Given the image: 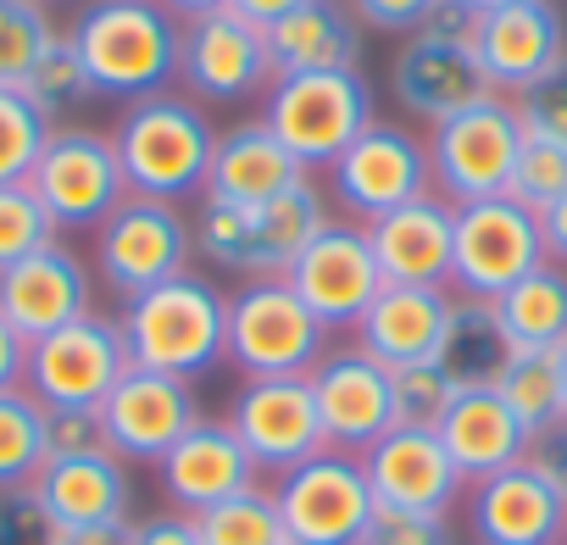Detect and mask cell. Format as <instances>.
<instances>
[{"mask_svg":"<svg viewBox=\"0 0 567 545\" xmlns=\"http://www.w3.org/2000/svg\"><path fill=\"white\" fill-rule=\"evenodd\" d=\"M195 528H200V545H284V517H278V501L272 490L250 484L206 512H195Z\"/></svg>","mask_w":567,"mask_h":545,"instance_id":"cell-35","label":"cell"},{"mask_svg":"<svg viewBox=\"0 0 567 545\" xmlns=\"http://www.w3.org/2000/svg\"><path fill=\"white\" fill-rule=\"evenodd\" d=\"M473 45L489 90L517 101L567 56V18L556 0H506V7L478 12Z\"/></svg>","mask_w":567,"mask_h":545,"instance_id":"cell-20","label":"cell"},{"mask_svg":"<svg viewBox=\"0 0 567 545\" xmlns=\"http://www.w3.org/2000/svg\"><path fill=\"white\" fill-rule=\"evenodd\" d=\"M45 440H51V456L106 451V434H101V412L95 407H45Z\"/></svg>","mask_w":567,"mask_h":545,"instance_id":"cell-44","label":"cell"},{"mask_svg":"<svg viewBox=\"0 0 567 545\" xmlns=\"http://www.w3.org/2000/svg\"><path fill=\"white\" fill-rule=\"evenodd\" d=\"M329 329L307 312L290 279H245L228 296V362L245 379L312 373Z\"/></svg>","mask_w":567,"mask_h":545,"instance_id":"cell-7","label":"cell"},{"mask_svg":"<svg viewBox=\"0 0 567 545\" xmlns=\"http://www.w3.org/2000/svg\"><path fill=\"white\" fill-rule=\"evenodd\" d=\"M272 79H278V73H272V56H267V29H256V23L239 18L234 7L184 23V40H178V84L189 90V101L234 106V101L267 95Z\"/></svg>","mask_w":567,"mask_h":545,"instance_id":"cell-15","label":"cell"},{"mask_svg":"<svg viewBox=\"0 0 567 545\" xmlns=\"http://www.w3.org/2000/svg\"><path fill=\"white\" fill-rule=\"evenodd\" d=\"M51 117L23 95V90H0V184H23L51 140Z\"/></svg>","mask_w":567,"mask_h":545,"instance_id":"cell-37","label":"cell"},{"mask_svg":"<svg viewBox=\"0 0 567 545\" xmlns=\"http://www.w3.org/2000/svg\"><path fill=\"white\" fill-rule=\"evenodd\" d=\"M228 7H234L239 18H250L256 29H272L278 18H290L296 7H307V0H228Z\"/></svg>","mask_w":567,"mask_h":545,"instance_id":"cell-51","label":"cell"},{"mask_svg":"<svg viewBox=\"0 0 567 545\" xmlns=\"http://www.w3.org/2000/svg\"><path fill=\"white\" fill-rule=\"evenodd\" d=\"M29 189L40 195V206L51 212L56 228H101L128 200L117 145L101 128H51V140L29 173Z\"/></svg>","mask_w":567,"mask_h":545,"instance_id":"cell-12","label":"cell"},{"mask_svg":"<svg viewBox=\"0 0 567 545\" xmlns=\"http://www.w3.org/2000/svg\"><path fill=\"white\" fill-rule=\"evenodd\" d=\"M506 195H512L517 206H528V212H545L556 195H567V151L550 145V140L523 134V151H517V162H512Z\"/></svg>","mask_w":567,"mask_h":545,"instance_id":"cell-40","label":"cell"},{"mask_svg":"<svg viewBox=\"0 0 567 545\" xmlns=\"http://www.w3.org/2000/svg\"><path fill=\"white\" fill-rule=\"evenodd\" d=\"M346 7L357 12V23L362 29H373V34H417L445 0H346Z\"/></svg>","mask_w":567,"mask_h":545,"instance_id":"cell-45","label":"cell"},{"mask_svg":"<svg viewBox=\"0 0 567 545\" xmlns=\"http://www.w3.org/2000/svg\"><path fill=\"white\" fill-rule=\"evenodd\" d=\"M307 167L278 145V134L250 117V123H234L217 134V151H212V173H206V189L200 200H228V206H250V200H267V195H284L290 184H301Z\"/></svg>","mask_w":567,"mask_h":545,"instance_id":"cell-29","label":"cell"},{"mask_svg":"<svg viewBox=\"0 0 567 545\" xmlns=\"http://www.w3.org/2000/svg\"><path fill=\"white\" fill-rule=\"evenodd\" d=\"M451 307H456L451 290L384 285L373 296V307L362 312V323H357V346L373 362H384L390 373L412 368V362H434V351L445 340V323H451Z\"/></svg>","mask_w":567,"mask_h":545,"instance_id":"cell-27","label":"cell"},{"mask_svg":"<svg viewBox=\"0 0 567 545\" xmlns=\"http://www.w3.org/2000/svg\"><path fill=\"white\" fill-rule=\"evenodd\" d=\"M62 228L51 223V212L40 206V195L23 184H0V272H7L12 261L34 256L40 245H51Z\"/></svg>","mask_w":567,"mask_h":545,"instance_id":"cell-39","label":"cell"},{"mask_svg":"<svg viewBox=\"0 0 567 545\" xmlns=\"http://www.w3.org/2000/svg\"><path fill=\"white\" fill-rule=\"evenodd\" d=\"M329 189H334V200H340L351 217L373 223V217H384V212H395V206H406V200H417V195L434 189L429 140H417V134L401 128V123L373 117V123L346 145V156L329 167Z\"/></svg>","mask_w":567,"mask_h":545,"instance_id":"cell-14","label":"cell"},{"mask_svg":"<svg viewBox=\"0 0 567 545\" xmlns=\"http://www.w3.org/2000/svg\"><path fill=\"white\" fill-rule=\"evenodd\" d=\"M95 412H101L106 451L123 456V462H151V467L206 418L195 384L156 373V368H128Z\"/></svg>","mask_w":567,"mask_h":545,"instance_id":"cell-17","label":"cell"},{"mask_svg":"<svg viewBox=\"0 0 567 545\" xmlns=\"http://www.w3.org/2000/svg\"><path fill=\"white\" fill-rule=\"evenodd\" d=\"M284 545H296V539H284Z\"/></svg>","mask_w":567,"mask_h":545,"instance_id":"cell-57","label":"cell"},{"mask_svg":"<svg viewBox=\"0 0 567 545\" xmlns=\"http://www.w3.org/2000/svg\"><path fill=\"white\" fill-rule=\"evenodd\" d=\"M373 84L362 79V68H340V73H284L267 84L261 95V123L278 134V145L290 151L307 173L312 167H334L346 156V145L373 123Z\"/></svg>","mask_w":567,"mask_h":545,"instance_id":"cell-5","label":"cell"},{"mask_svg":"<svg viewBox=\"0 0 567 545\" xmlns=\"http://www.w3.org/2000/svg\"><path fill=\"white\" fill-rule=\"evenodd\" d=\"M162 7L178 18V23H189V18H206V12H223L228 0H162Z\"/></svg>","mask_w":567,"mask_h":545,"instance_id":"cell-53","label":"cell"},{"mask_svg":"<svg viewBox=\"0 0 567 545\" xmlns=\"http://www.w3.org/2000/svg\"><path fill=\"white\" fill-rule=\"evenodd\" d=\"M539 239H545V261L567 267V195H556V200L539 212Z\"/></svg>","mask_w":567,"mask_h":545,"instance_id":"cell-50","label":"cell"},{"mask_svg":"<svg viewBox=\"0 0 567 545\" xmlns=\"http://www.w3.org/2000/svg\"><path fill=\"white\" fill-rule=\"evenodd\" d=\"M128 368L134 362L123 346V323L106 312H84L79 323L29 346L23 390L40 407H101Z\"/></svg>","mask_w":567,"mask_h":545,"instance_id":"cell-13","label":"cell"},{"mask_svg":"<svg viewBox=\"0 0 567 545\" xmlns=\"http://www.w3.org/2000/svg\"><path fill=\"white\" fill-rule=\"evenodd\" d=\"M495 395L506 401V412L523 423L528 440L550 434L567 418V390H561L556 351H512L506 368L495 373Z\"/></svg>","mask_w":567,"mask_h":545,"instance_id":"cell-33","label":"cell"},{"mask_svg":"<svg viewBox=\"0 0 567 545\" xmlns=\"http://www.w3.org/2000/svg\"><path fill=\"white\" fill-rule=\"evenodd\" d=\"M128 545H200V528H195V517H189V512L162 506V512H151V517L128 523Z\"/></svg>","mask_w":567,"mask_h":545,"instance_id":"cell-47","label":"cell"},{"mask_svg":"<svg viewBox=\"0 0 567 545\" xmlns=\"http://www.w3.org/2000/svg\"><path fill=\"white\" fill-rule=\"evenodd\" d=\"M495 329L512 351H561L567 340V267L545 261L528 279H517L506 296L489 301Z\"/></svg>","mask_w":567,"mask_h":545,"instance_id":"cell-31","label":"cell"},{"mask_svg":"<svg viewBox=\"0 0 567 545\" xmlns=\"http://www.w3.org/2000/svg\"><path fill=\"white\" fill-rule=\"evenodd\" d=\"M51 539H56V523L40 506L34 484L0 490V545H51Z\"/></svg>","mask_w":567,"mask_h":545,"instance_id":"cell-43","label":"cell"},{"mask_svg":"<svg viewBox=\"0 0 567 545\" xmlns=\"http://www.w3.org/2000/svg\"><path fill=\"white\" fill-rule=\"evenodd\" d=\"M290 290L307 301V312L323 329H357L362 312L373 307V296L384 290V272L373 256V239L362 223H323L312 234V245L290 261Z\"/></svg>","mask_w":567,"mask_h":545,"instance_id":"cell-16","label":"cell"},{"mask_svg":"<svg viewBox=\"0 0 567 545\" xmlns=\"http://www.w3.org/2000/svg\"><path fill=\"white\" fill-rule=\"evenodd\" d=\"M379 256L384 285H429L445 290L451 285V239H456V206L445 195H417L373 223H362Z\"/></svg>","mask_w":567,"mask_h":545,"instance_id":"cell-24","label":"cell"},{"mask_svg":"<svg viewBox=\"0 0 567 545\" xmlns=\"http://www.w3.org/2000/svg\"><path fill=\"white\" fill-rule=\"evenodd\" d=\"M95 95L140 101L178 79V40L184 23L162 0H90L68 29Z\"/></svg>","mask_w":567,"mask_h":545,"instance_id":"cell-1","label":"cell"},{"mask_svg":"<svg viewBox=\"0 0 567 545\" xmlns=\"http://www.w3.org/2000/svg\"><path fill=\"white\" fill-rule=\"evenodd\" d=\"M40 7H56V0H40Z\"/></svg>","mask_w":567,"mask_h":545,"instance_id":"cell-56","label":"cell"},{"mask_svg":"<svg viewBox=\"0 0 567 545\" xmlns=\"http://www.w3.org/2000/svg\"><path fill=\"white\" fill-rule=\"evenodd\" d=\"M506 357H512V346L501 340L489 301H462L456 296L451 323H445V340L434 351V368L456 390H478V384H495V373L506 368Z\"/></svg>","mask_w":567,"mask_h":545,"instance_id":"cell-32","label":"cell"},{"mask_svg":"<svg viewBox=\"0 0 567 545\" xmlns=\"http://www.w3.org/2000/svg\"><path fill=\"white\" fill-rule=\"evenodd\" d=\"M23 95H29L51 123H56L62 112H73V106H84V101L95 95V84H90V73H84V62H79V51H73V40H68V34H56V45L40 56V68L29 73Z\"/></svg>","mask_w":567,"mask_h":545,"instance_id":"cell-38","label":"cell"},{"mask_svg":"<svg viewBox=\"0 0 567 545\" xmlns=\"http://www.w3.org/2000/svg\"><path fill=\"white\" fill-rule=\"evenodd\" d=\"M189 256H195V223L173 200L128 195L95 228V272L117 301H134L189 272Z\"/></svg>","mask_w":567,"mask_h":545,"instance_id":"cell-8","label":"cell"},{"mask_svg":"<svg viewBox=\"0 0 567 545\" xmlns=\"http://www.w3.org/2000/svg\"><path fill=\"white\" fill-rule=\"evenodd\" d=\"M312 379V401H318V423L323 440L334 451L362 456L373 440H384L395 429V373L384 362H373L362 346L346 351H323Z\"/></svg>","mask_w":567,"mask_h":545,"instance_id":"cell-19","label":"cell"},{"mask_svg":"<svg viewBox=\"0 0 567 545\" xmlns=\"http://www.w3.org/2000/svg\"><path fill=\"white\" fill-rule=\"evenodd\" d=\"M357 545H456L445 517H412V512H379Z\"/></svg>","mask_w":567,"mask_h":545,"instance_id":"cell-46","label":"cell"},{"mask_svg":"<svg viewBox=\"0 0 567 545\" xmlns=\"http://www.w3.org/2000/svg\"><path fill=\"white\" fill-rule=\"evenodd\" d=\"M84 312H95V279H90L84 256L68 250L62 239L40 245L34 256H23L0 272V318L29 346L79 323Z\"/></svg>","mask_w":567,"mask_h":545,"instance_id":"cell-22","label":"cell"},{"mask_svg":"<svg viewBox=\"0 0 567 545\" xmlns=\"http://www.w3.org/2000/svg\"><path fill=\"white\" fill-rule=\"evenodd\" d=\"M156 479H162L167 506H178V512L195 517V512H206V506H217V501L250 490V484H256V462H250V451L239 445V434H234L228 418H200V423L156 462Z\"/></svg>","mask_w":567,"mask_h":545,"instance_id":"cell-25","label":"cell"},{"mask_svg":"<svg viewBox=\"0 0 567 545\" xmlns=\"http://www.w3.org/2000/svg\"><path fill=\"white\" fill-rule=\"evenodd\" d=\"M462 390L434 368V362H412V368H395V423H412V429H434L445 418V407L456 401Z\"/></svg>","mask_w":567,"mask_h":545,"instance_id":"cell-41","label":"cell"},{"mask_svg":"<svg viewBox=\"0 0 567 545\" xmlns=\"http://www.w3.org/2000/svg\"><path fill=\"white\" fill-rule=\"evenodd\" d=\"M528 456H534V462H539V467L550 473V484H556V490L567 495V418H561V423H556L550 434H539V440L528 445Z\"/></svg>","mask_w":567,"mask_h":545,"instance_id":"cell-48","label":"cell"},{"mask_svg":"<svg viewBox=\"0 0 567 545\" xmlns=\"http://www.w3.org/2000/svg\"><path fill=\"white\" fill-rule=\"evenodd\" d=\"M56 34L62 29L51 23V7H40V0H0V90H23L40 56L56 45Z\"/></svg>","mask_w":567,"mask_h":545,"instance_id":"cell-36","label":"cell"},{"mask_svg":"<svg viewBox=\"0 0 567 545\" xmlns=\"http://www.w3.org/2000/svg\"><path fill=\"white\" fill-rule=\"evenodd\" d=\"M517 117H523V134L534 140H550L567 151V56L534 84L517 95Z\"/></svg>","mask_w":567,"mask_h":545,"instance_id":"cell-42","label":"cell"},{"mask_svg":"<svg viewBox=\"0 0 567 545\" xmlns=\"http://www.w3.org/2000/svg\"><path fill=\"white\" fill-rule=\"evenodd\" d=\"M556 368H561V390H567V340H561V351H556Z\"/></svg>","mask_w":567,"mask_h":545,"instance_id":"cell-55","label":"cell"},{"mask_svg":"<svg viewBox=\"0 0 567 545\" xmlns=\"http://www.w3.org/2000/svg\"><path fill=\"white\" fill-rule=\"evenodd\" d=\"M456 7H467V12H489V7H506V0H456Z\"/></svg>","mask_w":567,"mask_h":545,"instance_id":"cell-54","label":"cell"},{"mask_svg":"<svg viewBox=\"0 0 567 545\" xmlns=\"http://www.w3.org/2000/svg\"><path fill=\"white\" fill-rule=\"evenodd\" d=\"M362 473L373 484L379 512H412V517H445L467 484L440 434L412 423H395L384 440H373L362 451Z\"/></svg>","mask_w":567,"mask_h":545,"instance_id":"cell-21","label":"cell"},{"mask_svg":"<svg viewBox=\"0 0 567 545\" xmlns=\"http://www.w3.org/2000/svg\"><path fill=\"white\" fill-rule=\"evenodd\" d=\"M51 462V440H45V407L18 384L0 390V490L34 484V473Z\"/></svg>","mask_w":567,"mask_h":545,"instance_id":"cell-34","label":"cell"},{"mask_svg":"<svg viewBox=\"0 0 567 545\" xmlns=\"http://www.w3.org/2000/svg\"><path fill=\"white\" fill-rule=\"evenodd\" d=\"M434 434H440V445L451 451V462H456V473H462L467 484H478V479H489V473L523 462L528 445H534V440L523 434V423L506 412V401L495 395V384L462 390V395L445 407V418L434 423Z\"/></svg>","mask_w":567,"mask_h":545,"instance_id":"cell-28","label":"cell"},{"mask_svg":"<svg viewBox=\"0 0 567 545\" xmlns=\"http://www.w3.org/2000/svg\"><path fill=\"white\" fill-rule=\"evenodd\" d=\"M117 323L134 368H156L195 384L228 357V296L200 272H178V279L123 301Z\"/></svg>","mask_w":567,"mask_h":545,"instance_id":"cell-3","label":"cell"},{"mask_svg":"<svg viewBox=\"0 0 567 545\" xmlns=\"http://www.w3.org/2000/svg\"><path fill=\"white\" fill-rule=\"evenodd\" d=\"M128 195H151V200H189L206 189L212 173V151H217V128L200 112V101L156 90L123 106L117 128H112Z\"/></svg>","mask_w":567,"mask_h":545,"instance_id":"cell-2","label":"cell"},{"mask_svg":"<svg viewBox=\"0 0 567 545\" xmlns=\"http://www.w3.org/2000/svg\"><path fill=\"white\" fill-rule=\"evenodd\" d=\"M228 423H234L239 445L250 451L256 473L261 467L267 473H290L296 462L329 451L307 373H290V379H245V390L228 407Z\"/></svg>","mask_w":567,"mask_h":545,"instance_id":"cell-18","label":"cell"},{"mask_svg":"<svg viewBox=\"0 0 567 545\" xmlns=\"http://www.w3.org/2000/svg\"><path fill=\"white\" fill-rule=\"evenodd\" d=\"M51 545H128V523H106V528H56Z\"/></svg>","mask_w":567,"mask_h":545,"instance_id":"cell-52","label":"cell"},{"mask_svg":"<svg viewBox=\"0 0 567 545\" xmlns=\"http://www.w3.org/2000/svg\"><path fill=\"white\" fill-rule=\"evenodd\" d=\"M467 523H473L478 545H561L567 539V495L550 484V473L534 456H523L473 484Z\"/></svg>","mask_w":567,"mask_h":545,"instance_id":"cell-23","label":"cell"},{"mask_svg":"<svg viewBox=\"0 0 567 545\" xmlns=\"http://www.w3.org/2000/svg\"><path fill=\"white\" fill-rule=\"evenodd\" d=\"M329 223V200L312 178L290 184L284 195L228 206V200H200L195 217V250L212 267L245 272V279H284L290 261L312 245V234Z\"/></svg>","mask_w":567,"mask_h":545,"instance_id":"cell-4","label":"cell"},{"mask_svg":"<svg viewBox=\"0 0 567 545\" xmlns=\"http://www.w3.org/2000/svg\"><path fill=\"white\" fill-rule=\"evenodd\" d=\"M545 267L539 212L517 206L512 195H489L473 206H456V239H451V290L462 301H495L517 279Z\"/></svg>","mask_w":567,"mask_h":545,"instance_id":"cell-10","label":"cell"},{"mask_svg":"<svg viewBox=\"0 0 567 545\" xmlns=\"http://www.w3.org/2000/svg\"><path fill=\"white\" fill-rule=\"evenodd\" d=\"M272 73H340L362 62V23L346 0H307L267 29Z\"/></svg>","mask_w":567,"mask_h":545,"instance_id":"cell-30","label":"cell"},{"mask_svg":"<svg viewBox=\"0 0 567 545\" xmlns=\"http://www.w3.org/2000/svg\"><path fill=\"white\" fill-rule=\"evenodd\" d=\"M561 545H567V539H561Z\"/></svg>","mask_w":567,"mask_h":545,"instance_id":"cell-58","label":"cell"},{"mask_svg":"<svg viewBox=\"0 0 567 545\" xmlns=\"http://www.w3.org/2000/svg\"><path fill=\"white\" fill-rule=\"evenodd\" d=\"M473 29H478V12L445 0L417 34H406V45L395 51V68H390V90H395L406 117L434 128V123L467 112L473 101L495 95L484 68H478Z\"/></svg>","mask_w":567,"mask_h":545,"instance_id":"cell-6","label":"cell"},{"mask_svg":"<svg viewBox=\"0 0 567 545\" xmlns=\"http://www.w3.org/2000/svg\"><path fill=\"white\" fill-rule=\"evenodd\" d=\"M517 151H523L517 101H506V95L473 101L467 112L434 123V134H429L434 195H445L451 206H473V200L506 195Z\"/></svg>","mask_w":567,"mask_h":545,"instance_id":"cell-9","label":"cell"},{"mask_svg":"<svg viewBox=\"0 0 567 545\" xmlns=\"http://www.w3.org/2000/svg\"><path fill=\"white\" fill-rule=\"evenodd\" d=\"M34 495L51 512L56 528H106V523H128L134 506V484H128V462L112 451H79V456H51L34 473Z\"/></svg>","mask_w":567,"mask_h":545,"instance_id":"cell-26","label":"cell"},{"mask_svg":"<svg viewBox=\"0 0 567 545\" xmlns=\"http://www.w3.org/2000/svg\"><path fill=\"white\" fill-rule=\"evenodd\" d=\"M23 368H29V340L0 318V390H18L23 384Z\"/></svg>","mask_w":567,"mask_h":545,"instance_id":"cell-49","label":"cell"},{"mask_svg":"<svg viewBox=\"0 0 567 545\" xmlns=\"http://www.w3.org/2000/svg\"><path fill=\"white\" fill-rule=\"evenodd\" d=\"M272 501H278L284 534L296 545H357L368 534V523L379 517L362 456L334 451V445L296 462L290 473H278Z\"/></svg>","mask_w":567,"mask_h":545,"instance_id":"cell-11","label":"cell"}]
</instances>
